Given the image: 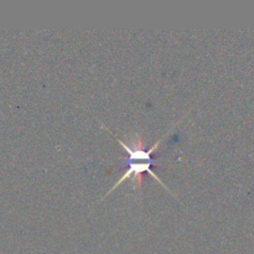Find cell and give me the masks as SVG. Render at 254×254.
Returning <instances> with one entry per match:
<instances>
[{
  "instance_id": "obj_1",
  "label": "cell",
  "mask_w": 254,
  "mask_h": 254,
  "mask_svg": "<svg viewBox=\"0 0 254 254\" xmlns=\"http://www.w3.org/2000/svg\"><path fill=\"white\" fill-rule=\"evenodd\" d=\"M106 130L109 131V133H111L112 135L116 138V140L118 141L122 146H123V149L126 150V153L128 154V158L126 159V161L128 163V169H127L126 173L123 174V176H122V178L119 179L116 184H114L113 188H112L111 190L107 192V195L104 196V198H106L108 195H111V193L113 192V191L116 190V189L118 188L122 183H124L126 180H129V179H131V180H133L134 189H140L141 180H143V178H141V174L143 173L150 174V175L153 176L154 180L158 181V183L160 184V185L163 186V188L165 189L168 192H170L174 197H176V195H174V193L171 192L170 189H169L168 186H166L165 184L161 181V179L159 178V176L156 175V174L150 169L151 165H153L151 154H153L154 151L159 148V145H160L161 141L164 140V138H165L166 135H164V138L159 139V140L156 141V143L154 144L150 149H145L144 148L143 139H141V136L139 135L138 133L128 134V135H127V140H123V139H121V138H118L117 135H114V134L111 131V129L106 128Z\"/></svg>"
}]
</instances>
